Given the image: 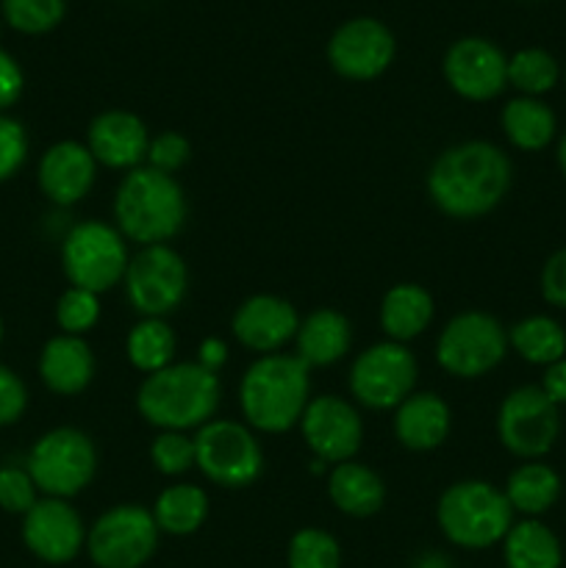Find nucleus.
<instances>
[{"mask_svg":"<svg viewBox=\"0 0 566 568\" xmlns=\"http://www.w3.org/2000/svg\"><path fill=\"white\" fill-rule=\"evenodd\" d=\"M538 388H542V392L547 394L558 408L560 405H566V358L544 366V375H542V383H538Z\"/></svg>","mask_w":566,"mask_h":568,"instance_id":"37998d69","label":"nucleus"},{"mask_svg":"<svg viewBox=\"0 0 566 568\" xmlns=\"http://www.w3.org/2000/svg\"><path fill=\"white\" fill-rule=\"evenodd\" d=\"M436 305L427 288L416 283H400L388 288L381 303V327L388 336V342L405 344L411 338L422 336L431 327Z\"/></svg>","mask_w":566,"mask_h":568,"instance_id":"393cba45","label":"nucleus"},{"mask_svg":"<svg viewBox=\"0 0 566 568\" xmlns=\"http://www.w3.org/2000/svg\"><path fill=\"white\" fill-rule=\"evenodd\" d=\"M444 78L455 94L483 103L508 87V59L488 39H458L444 55Z\"/></svg>","mask_w":566,"mask_h":568,"instance_id":"f3484780","label":"nucleus"},{"mask_svg":"<svg viewBox=\"0 0 566 568\" xmlns=\"http://www.w3.org/2000/svg\"><path fill=\"white\" fill-rule=\"evenodd\" d=\"M411 568H453V560L442 552H422Z\"/></svg>","mask_w":566,"mask_h":568,"instance_id":"a18cd8bd","label":"nucleus"},{"mask_svg":"<svg viewBox=\"0 0 566 568\" xmlns=\"http://www.w3.org/2000/svg\"><path fill=\"white\" fill-rule=\"evenodd\" d=\"M194 466L220 488H247L264 471V449L247 425L211 419L194 433Z\"/></svg>","mask_w":566,"mask_h":568,"instance_id":"0eeeda50","label":"nucleus"},{"mask_svg":"<svg viewBox=\"0 0 566 568\" xmlns=\"http://www.w3.org/2000/svg\"><path fill=\"white\" fill-rule=\"evenodd\" d=\"M42 383L59 397H75L92 383L94 355L83 336H53L39 355Z\"/></svg>","mask_w":566,"mask_h":568,"instance_id":"4be33fe9","label":"nucleus"},{"mask_svg":"<svg viewBox=\"0 0 566 568\" xmlns=\"http://www.w3.org/2000/svg\"><path fill=\"white\" fill-rule=\"evenodd\" d=\"M414 353L405 344L381 342L366 347L350 366V392L372 410H394L416 388Z\"/></svg>","mask_w":566,"mask_h":568,"instance_id":"ddd939ff","label":"nucleus"},{"mask_svg":"<svg viewBox=\"0 0 566 568\" xmlns=\"http://www.w3.org/2000/svg\"><path fill=\"white\" fill-rule=\"evenodd\" d=\"M558 166H560V175L566 178V133L560 136V142H558Z\"/></svg>","mask_w":566,"mask_h":568,"instance_id":"49530a36","label":"nucleus"},{"mask_svg":"<svg viewBox=\"0 0 566 568\" xmlns=\"http://www.w3.org/2000/svg\"><path fill=\"white\" fill-rule=\"evenodd\" d=\"M175 333L164 320H142L128 333L125 355L133 369L153 375L175 364Z\"/></svg>","mask_w":566,"mask_h":568,"instance_id":"7c9ffc66","label":"nucleus"},{"mask_svg":"<svg viewBox=\"0 0 566 568\" xmlns=\"http://www.w3.org/2000/svg\"><path fill=\"white\" fill-rule=\"evenodd\" d=\"M122 286H125L128 303L137 314H142V320H164L175 314L186 300V261L170 244L142 247L128 261Z\"/></svg>","mask_w":566,"mask_h":568,"instance_id":"9d476101","label":"nucleus"},{"mask_svg":"<svg viewBox=\"0 0 566 568\" xmlns=\"http://www.w3.org/2000/svg\"><path fill=\"white\" fill-rule=\"evenodd\" d=\"M0 342H3V320H0Z\"/></svg>","mask_w":566,"mask_h":568,"instance_id":"de8ad7c7","label":"nucleus"},{"mask_svg":"<svg viewBox=\"0 0 566 568\" xmlns=\"http://www.w3.org/2000/svg\"><path fill=\"white\" fill-rule=\"evenodd\" d=\"M560 436V408L538 386H519L499 403L497 438L522 460H542Z\"/></svg>","mask_w":566,"mask_h":568,"instance_id":"f8f14e48","label":"nucleus"},{"mask_svg":"<svg viewBox=\"0 0 566 568\" xmlns=\"http://www.w3.org/2000/svg\"><path fill=\"white\" fill-rule=\"evenodd\" d=\"M225 361H228V347H225V342H222V338H205L203 344H200V355H198V364L203 366V369H209V372H220L222 366H225Z\"/></svg>","mask_w":566,"mask_h":568,"instance_id":"c03bdc74","label":"nucleus"},{"mask_svg":"<svg viewBox=\"0 0 566 568\" xmlns=\"http://www.w3.org/2000/svg\"><path fill=\"white\" fill-rule=\"evenodd\" d=\"M508 344L522 361L533 366H549L566 358V331L547 314H533L508 331Z\"/></svg>","mask_w":566,"mask_h":568,"instance_id":"c756f323","label":"nucleus"},{"mask_svg":"<svg viewBox=\"0 0 566 568\" xmlns=\"http://www.w3.org/2000/svg\"><path fill=\"white\" fill-rule=\"evenodd\" d=\"M189 205L175 175L150 170L148 164L125 172L114 194L117 231L142 247L166 244L186 222Z\"/></svg>","mask_w":566,"mask_h":568,"instance_id":"20e7f679","label":"nucleus"},{"mask_svg":"<svg viewBox=\"0 0 566 568\" xmlns=\"http://www.w3.org/2000/svg\"><path fill=\"white\" fill-rule=\"evenodd\" d=\"M564 78H566V72H564Z\"/></svg>","mask_w":566,"mask_h":568,"instance_id":"09e8293b","label":"nucleus"},{"mask_svg":"<svg viewBox=\"0 0 566 568\" xmlns=\"http://www.w3.org/2000/svg\"><path fill=\"white\" fill-rule=\"evenodd\" d=\"M449 405L433 392H414L394 408V436L411 453L438 449L449 436Z\"/></svg>","mask_w":566,"mask_h":568,"instance_id":"412c9836","label":"nucleus"},{"mask_svg":"<svg viewBox=\"0 0 566 568\" xmlns=\"http://www.w3.org/2000/svg\"><path fill=\"white\" fill-rule=\"evenodd\" d=\"M55 322L67 336H83L100 322V294L70 286L55 303Z\"/></svg>","mask_w":566,"mask_h":568,"instance_id":"72a5a7b5","label":"nucleus"},{"mask_svg":"<svg viewBox=\"0 0 566 568\" xmlns=\"http://www.w3.org/2000/svg\"><path fill=\"white\" fill-rule=\"evenodd\" d=\"M155 525L166 536H194L209 519V494L192 483H178L164 488L150 508Z\"/></svg>","mask_w":566,"mask_h":568,"instance_id":"c85d7f7f","label":"nucleus"},{"mask_svg":"<svg viewBox=\"0 0 566 568\" xmlns=\"http://www.w3.org/2000/svg\"><path fill=\"white\" fill-rule=\"evenodd\" d=\"M286 564L289 568H342V549L331 532L303 527L289 541Z\"/></svg>","mask_w":566,"mask_h":568,"instance_id":"473e14b6","label":"nucleus"},{"mask_svg":"<svg viewBox=\"0 0 566 568\" xmlns=\"http://www.w3.org/2000/svg\"><path fill=\"white\" fill-rule=\"evenodd\" d=\"M98 178V161L87 144L55 142L39 161V189L55 205H75L89 194Z\"/></svg>","mask_w":566,"mask_h":568,"instance_id":"aec40b11","label":"nucleus"},{"mask_svg":"<svg viewBox=\"0 0 566 568\" xmlns=\"http://www.w3.org/2000/svg\"><path fill=\"white\" fill-rule=\"evenodd\" d=\"M3 14L22 33H44L64 17V0H3Z\"/></svg>","mask_w":566,"mask_h":568,"instance_id":"f704fd0d","label":"nucleus"},{"mask_svg":"<svg viewBox=\"0 0 566 568\" xmlns=\"http://www.w3.org/2000/svg\"><path fill=\"white\" fill-rule=\"evenodd\" d=\"M327 497L344 516L366 519L383 508L386 486H383L381 475L372 471L370 466L347 460V464L333 466L331 477H327Z\"/></svg>","mask_w":566,"mask_h":568,"instance_id":"b1692460","label":"nucleus"},{"mask_svg":"<svg viewBox=\"0 0 566 568\" xmlns=\"http://www.w3.org/2000/svg\"><path fill=\"white\" fill-rule=\"evenodd\" d=\"M28 155V136L26 128L11 116L0 114V183L9 181Z\"/></svg>","mask_w":566,"mask_h":568,"instance_id":"58836bf2","label":"nucleus"},{"mask_svg":"<svg viewBox=\"0 0 566 568\" xmlns=\"http://www.w3.org/2000/svg\"><path fill=\"white\" fill-rule=\"evenodd\" d=\"M558 78V61L542 48H522L508 59V87H514L522 98H542L553 92Z\"/></svg>","mask_w":566,"mask_h":568,"instance_id":"2f4dec72","label":"nucleus"},{"mask_svg":"<svg viewBox=\"0 0 566 568\" xmlns=\"http://www.w3.org/2000/svg\"><path fill=\"white\" fill-rule=\"evenodd\" d=\"M220 405V377L203 369L198 361L170 364L142 381L137 392V410L159 430H200L209 425Z\"/></svg>","mask_w":566,"mask_h":568,"instance_id":"f03ea898","label":"nucleus"},{"mask_svg":"<svg viewBox=\"0 0 566 568\" xmlns=\"http://www.w3.org/2000/svg\"><path fill=\"white\" fill-rule=\"evenodd\" d=\"M309 366L297 355H261L239 383V405L247 427L286 433L300 425L309 408Z\"/></svg>","mask_w":566,"mask_h":568,"instance_id":"7ed1b4c3","label":"nucleus"},{"mask_svg":"<svg viewBox=\"0 0 566 568\" xmlns=\"http://www.w3.org/2000/svg\"><path fill=\"white\" fill-rule=\"evenodd\" d=\"M294 344H297L294 355L309 369L333 366L347 355L350 344H353V327H350V320L342 311L316 308L305 320H300Z\"/></svg>","mask_w":566,"mask_h":568,"instance_id":"5701e85b","label":"nucleus"},{"mask_svg":"<svg viewBox=\"0 0 566 568\" xmlns=\"http://www.w3.org/2000/svg\"><path fill=\"white\" fill-rule=\"evenodd\" d=\"M98 471V449L92 438L75 427H55L33 444L28 475L48 497L70 499L81 494Z\"/></svg>","mask_w":566,"mask_h":568,"instance_id":"6e6552de","label":"nucleus"},{"mask_svg":"<svg viewBox=\"0 0 566 568\" xmlns=\"http://www.w3.org/2000/svg\"><path fill=\"white\" fill-rule=\"evenodd\" d=\"M300 316L289 300L275 294H253L236 308L231 320L233 336L253 353L275 355L297 336Z\"/></svg>","mask_w":566,"mask_h":568,"instance_id":"a211bd4d","label":"nucleus"},{"mask_svg":"<svg viewBox=\"0 0 566 568\" xmlns=\"http://www.w3.org/2000/svg\"><path fill=\"white\" fill-rule=\"evenodd\" d=\"M26 383H22L9 366H0V427L14 425V422L26 414Z\"/></svg>","mask_w":566,"mask_h":568,"instance_id":"ea45409f","label":"nucleus"},{"mask_svg":"<svg viewBox=\"0 0 566 568\" xmlns=\"http://www.w3.org/2000/svg\"><path fill=\"white\" fill-rule=\"evenodd\" d=\"M37 494L39 488L33 483V477L28 475V469H14V466L0 469V508L6 514L26 516L39 503Z\"/></svg>","mask_w":566,"mask_h":568,"instance_id":"e433bc0d","label":"nucleus"},{"mask_svg":"<svg viewBox=\"0 0 566 568\" xmlns=\"http://www.w3.org/2000/svg\"><path fill=\"white\" fill-rule=\"evenodd\" d=\"M81 514L67 499L44 497L22 516V541L44 564H70L87 547Z\"/></svg>","mask_w":566,"mask_h":568,"instance_id":"dca6fc26","label":"nucleus"},{"mask_svg":"<svg viewBox=\"0 0 566 568\" xmlns=\"http://www.w3.org/2000/svg\"><path fill=\"white\" fill-rule=\"evenodd\" d=\"M125 236L105 222H78L61 244V266L70 286L92 294L120 286L128 270Z\"/></svg>","mask_w":566,"mask_h":568,"instance_id":"423d86ee","label":"nucleus"},{"mask_svg":"<svg viewBox=\"0 0 566 568\" xmlns=\"http://www.w3.org/2000/svg\"><path fill=\"white\" fill-rule=\"evenodd\" d=\"M436 521L455 547L488 549L503 544L514 527V508L503 488L486 480H461L438 497Z\"/></svg>","mask_w":566,"mask_h":568,"instance_id":"39448f33","label":"nucleus"},{"mask_svg":"<svg viewBox=\"0 0 566 568\" xmlns=\"http://www.w3.org/2000/svg\"><path fill=\"white\" fill-rule=\"evenodd\" d=\"M189 155H192V144L183 133L178 131H164L159 136L150 139L148 148V166L155 172H164V175H175L181 166H186Z\"/></svg>","mask_w":566,"mask_h":568,"instance_id":"4c0bfd02","label":"nucleus"},{"mask_svg":"<svg viewBox=\"0 0 566 568\" xmlns=\"http://www.w3.org/2000/svg\"><path fill=\"white\" fill-rule=\"evenodd\" d=\"M503 558L508 568H560L564 549L544 521L522 519L503 538Z\"/></svg>","mask_w":566,"mask_h":568,"instance_id":"cd10ccee","label":"nucleus"},{"mask_svg":"<svg viewBox=\"0 0 566 568\" xmlns=\"http://www.w3.org/2000/svg\"><path fill=\"white\" fill-rule=\"evenodd\" d=\"M150 131L131 111H103L87 131V148L94 161L109 170H137L148 159Z\"/></svg>","mask_w":566,"mask_h":568,"instance_id":"6ab92c4d","label":"nucleus"},{"mask_svg":"<svg viewBox=\"0 0 566 568\" xmlns=\"http://www.w3.org/2000/svg\"><path fill=\"white\" fill-rule=\"evenodd\" d=\"M499 122H503L508 142L525 153H538V150L549 148L555 131H558L553 109L542 98H522V94L505 103Z\"/></svg>","mask_w":566,"mask_h":568,"instance_id":"bb28decb","label":"nucleus"},{"mask_svg":"<svg viewBox=\"0 0 566 568\" xmlns=\"http://www.w3.org/2000/svg\"><path fill=\"white\" fill-rule=\"evenodd\" d=\"M511 159L492 142H461L444 150L427 172V194L442 214L477 220L497 209L511 189Z\"/></svg>","mask_w":566,"mask_h":568,"instance_id":"f257e3e1","label":"nucleus"},{"mask_svg":"<svg viewBox=\"0 0 566 568\" xmlns=\"http://www.w3.org/2000/svg\"><path fill=\"white\" fill-rule=\"evenodd\" d=\"M538 288H542L544 303L553 308H566V247L544 261Z\"/></svg>","mask_w":566,"mask_h":568,"instance_id":"a19ab883","label":"nucleus"},{"mask_svg":"<svg viewBox=\"0 0 566 568\" xmlns=\"http://www.w3.org/2000/svg\"><path fill=\"white\" fill-rule=\"evenodd\" d=\"M392 31L381 20L372 17H355L336 28V33L327 42V61L333 70L350 81H372L383 75L394 61Z\"/></svg>","mask_w":566,"mask_h":568,"instance_id":"2eb2a0df","label":"nucleus"},{"mask_svg":"<svg viewBox=\"0 0 566 568\" xmlns=\"http://www.w3.org/2000/svg\"><path fill=\"white\" fill-rule=\"evenodd\" d=\"M300 430L314 458L333 466L353 460L364 442V422L358 410L336 394L311 399L300 419Z\"/></svg>","mask_w":566,"mask_h":568,"instance_id":"4468645a","label":"nucleus"},{"mask_svg":"<svg viewBox=\"0 0 566 568\" xmlns=\"http://www.w3.org/2000/svg\"><path fill=\"white\" fill-rule=\"evenodd\" d=\"M150 460L166 477L186 475L189 469H194V438H189L186 433L161 430L150 444Z\"/></svg>","mask_w":566,"mask_h":568,"instance_id":"c9c22d12","label":"nucleus"},{"mask_svg":"<svg viewBox=\"0 0 566 568\" xmlns=\"http://www.w3.org/2000/svg\"><path fill=\"white\" fill-rule=\"evenodd\" d=\"M503 491L514 514H522L525 519H538L558 503L560 477L549 464L525 460V464L511 471Z\"/></svg>","mask_w":566,"mask_h":568,"instance_id":"a878e982","label":"nucleus"},{"mask_svg":"<svg viewBox=\"0 0 566 568\" xmlns=\"http://www.w3.org/2000/svg\"><path fill=\"white\" fill-rule=\"evenodd\" d=\"M508 347V331L492 314L464 311L438 333L436 361L447 375L475 381L497 369Z\"/></svg>","mask_w":566,"mask_h":568,"instance_id":"1a4fd4ad","label":"nucleus"},{"mask_svg":"<svg viewBox=\"0 0 566 568\" xmlns=\"http://www.w3.org/2000/svg\"><path fill=\"white\" fill-rule=\"evenodd\" d=\"M22 94V70L9 53L0 50V111L14 105Z\"/></svg>","mask_w":566,"mask_h":568,"instance_id":"79ce46f5","label":"nucleus"},{"mask_svg":"<svg viewBox=\"0 0 566 568\" xmlns=\"http://www.w3.org/2000/svg\"><path fill=\"white\" fill-rule=\"evenodd\" d=\"M159 525L150 508L114 505L87 532V552L98 568H142L159 549Z\"/></svg>","mask_w":566,"mask_h":568,"instance_id":"9b49d317","label":"nucleus"}]
</instances>
